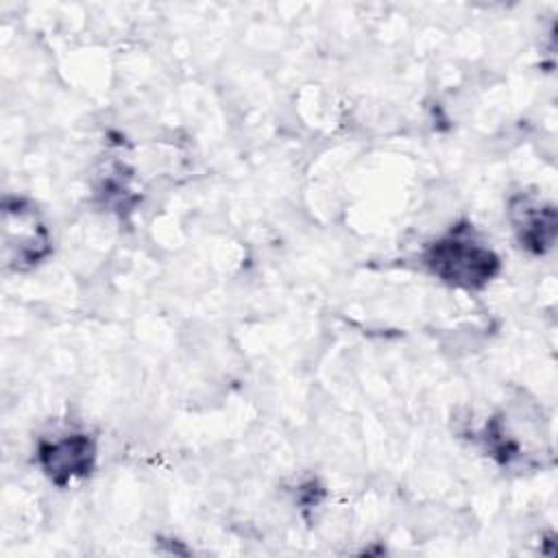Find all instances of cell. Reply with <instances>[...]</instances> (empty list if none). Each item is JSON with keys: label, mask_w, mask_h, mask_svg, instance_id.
Here are the masks:
<instances>
[{"label": "cell", "mask_w": 558, "mask_h": 558, "mask_svg": "<svg viewBox=\"0 0 558 558\" xmlns=\"http://www.w3.org/2000/svg\"><path fill=\"white\" fill-rule=\"evenodd\" d=\"M39 471L59 488L92 475L98 462V445L83 429H63L39 438L35 449Z\"/></svg>", "instance_id": "3"}, {"label": "cell", "mask_w": 558, "mask_h": 558, "mask_svg": "<svg viewBox=\"0 0 558 558\" xmlns=\"http://www.w3.org/2000/svg\"><path fill=\"white\" fill-rule=\"evenodd\" d=\"M508 222L519 246L532 255H545L556 242V207L532 192H517L508 201Z\"/></svg>", "instance_id": "4"}, {"label": "cell", "mask_w": 558, "mask_h": 558, "mask_svg": "<svg viewBox=\"0 0 558 558\" xmlns=\"http://www.w3.org/2000/svg\"><path fill=\"white\" fill-rule=\"evenodd\" d=\"M4 259L13 270H28L52 253L50 229L26 198H7L2 205Z\"/></svg>", "instance_id": "2"}, {"label": "cell", "mask_w": 558, "mask_h": 558, "mask_svg": "<svg viewBox=\"0 0 558 558\" xmlns=\"http://www.w3.org/2000/svg\"><path fill=\"white\" fill-rule=\"evenodd\" d=\"M423 264L438 281L466 292L486 288L501 268L499 255L471 222H458L432 240Z\"/></svg>", "instance_id": "1"}]
</instances>
